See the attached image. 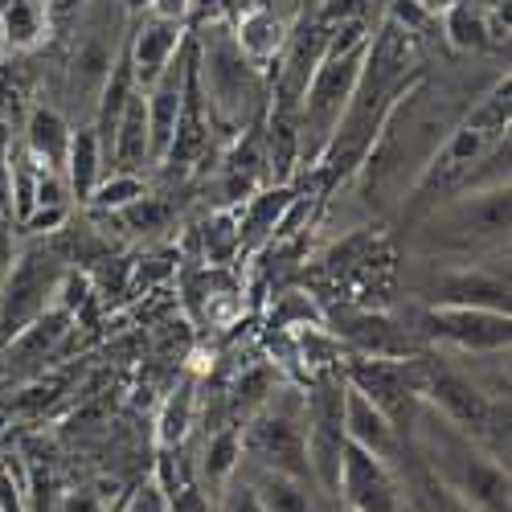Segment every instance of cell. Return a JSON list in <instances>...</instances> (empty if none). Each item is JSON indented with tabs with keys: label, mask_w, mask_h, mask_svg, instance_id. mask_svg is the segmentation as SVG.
Here are the masks:
<instances>
[{
	"label": "cell",
	"mask_w": 512,
	"mask_h": 512,
	"mask_svg": "<svg viewBox=\"0 0 512 512\" xmlns=\"http://www.w3.org/2000/svg\"><path fill=\"white\" fill-rule=\"evenodd\" d=\"M369 37L361 21H345L340 33H328V50L320 58V66L308 78V91L300 99V160L316 164L328 152L332 132L345 119V107L357 91L361 78V62L369 50Z\"/></svg>",
	"instance_id": "cell-1"
},
{
	"label": "cell",
	"mask_w": 512,
	"mask_h": 512,
	"mask_svg": "<svg viewBox=\"0 0 512 512\" xmlns=\"http://www.w3.org/2000/svg\"><path fill=\"white\" fill-rule=\"evenodd\" d=\"M127 25H132V17L123 13L119 0H87V5L74 13V37H70V58H66V95L78 103V111L95 115L103 82L127 46V33H123Z\"/></svg>",
	"instance_id": "cell-2"
},
{
	"label": "cell",
	"mask_w": 512,
	"mask_h": 512,
	"mask_svg": "<svg viewBox=\"0 0 512 512\" xmlns=\"http://www.w3.org/2000/svg\"><path fill=\"white\" fill-rule=\"evenodd\" d=\"M193 58H197V78L213 119L250 123L254 107L263 103V78H259V62H250L242 54L234 33L213 29V37L201 41V50H193Z\"/></svg>",
	"instance_id": "cell-3"
},
{
	"label": "cell",
	"mask_w": 512,
	"mask_h": 512,
	"mask_svg": "<svg viewBox=\"0 0 512 512\" xmlns=\"http://www.w3.org/2000/svg\"><path fill=\"white\" fill-rule=\"evenodd\" d=\"M62 279H66V259L54 246H25L9 263V271L0 275V349L46 308L58 304Z\"/></svg>",
	"instance_id": "cell-4"
},
{
	"label": "cell",
	"mask_w": 512,
	"mask_h": 512,
	"mask_svg": "<svg viewBox=\"0 0 512 512\" xmlns=\"http://www.w3.org/2000/svg\"><path fill=\"white\" fill-rule=\"evenodd\" d=\"M242 455L259 472H287L312 484L308 467V422L304 406L287 398H267L246 426H242Z\"/></svg>",
	"instance_id": "cell-5"
},
{
	"label": "cell",
	"mask_w": 512,
	"mask_h": 512,
	"mask_svg": "<svg viewBox=\"0 0 512 512\" xmlns=\"http://www.w3.org/2000/svg\"><path fill=\"white\" fill-rule=\"evenodd\" d=\"M410 381H414V398H426L431 410L451 422L455 431L463 435H476V439H504L500 426H496V410L500 402H492L480 386H472V377H463L447 365L435 361H410Z\"/></svg>",
	"instance_id": "cell-6"
},
{
	"label": "cell",
	"mask_w": 512,
	"mask_h": 512,
	"mask_svg": "<svg viewBox=\"0 0 512 512\" xmlns=\"http://www.w3.org/2000/svg\"><path fill=\"white\" fill-rule=\"evenodd\" d=\"M435 242L443 250H472V246H500L508 238V185L459 193L443 213H435Z\"/></svg>",
	"instance_id": "cell-7"
},
{
	"label": "cell",
	"mask_w": 512,
	"mask_h": 512,
	"mask_svg": "<svg viewBox=\"0 0 512 512\" xmlns=\"http://www.w3.org/2000/svg\"><path fill=\"white\" fill-rule=\"evenodd\" d=\"M308 422V467L312 480L336 492L340 451H345V377H324L312 402L304 406Z\"/></svg>",
	"instance_id": "cell-8"
},
{
	"label": "cell",
	"mask_w": 512,
	"mask_h": 512,
	"mask_svg": "<svg viewBox=\"0 0 512 512\" xmlns=\"http://www.w3.org/2000/svg\"><path fill=\"white\" fill-rule=\"evenodd\" d=\"M426 336L443 340V345L480 357V353H508V312H492V308H451V304H435L426 312Z\"/></svg>",
	"instance_id": "cell-9"
},
{
	"label": "cell",
	"mask_w": 512,
	"mask_h": 512,
	"mask_svg": "<svg viewBox=\"0 0 512 512\" xmlns=\"http://www.w3.org/2000/svg\"><path fill=\"white\" fill-rule=\"evenodd\" d=\"M336 492L345 496V504L353 512H402V496L390 476V463H381L377 455H369L353 443H345V451H340Z\"/></svg>",
	"instance_id": "cell-10"
},
{
	"label": "cell",
	"mask_w": 512,
	"mask_h": 512,
	"mask_svg": "<svg viewBox=\"0 0 512 512\" xmlns=\"http://www.w3.org/2000/svg\"><path fill=\"white\" fill-rule=\"evenodd\" d=\"M70 328H74V312L70 308H62V304L46 308L29 328H21L5 345V357H9L5 373L9 377H29L41 365H50L54 357H62V345H66Z\"/></svg>",
	"instance_id": "cell-11"
},
{
	"label": "cell",
	"mask_w": 512,
	"mask_h": 512,
	"mask_svg": "<svg viewBox=\"0 0 512 512\" xmlns=\"http://www.w3.org/2000/svg\"><path fill=\"white\" fill-rule=\"evenodd\" d=\"M431 304L451 308H492L508 312V271H484L480 263H455L443 267L431 283Z\"/></svg>",
	"instance_id": "cell-12"
},
{
	"label": "cell",
	"mask_w": 512,
	"mask_h": 512,
	"mask_svg": "<svg viewBox=\"0 0 512 512\" xmlns=\"http://www.w3.org/2000/svg\"><path fill=\"white\" fill-rule=\"evenodd\" d=\"M193 46H181V54L160 70V78L152 87H144V107H148V148H152V164L164 160L168 144L177 132V115H181V99H185V70H189Z\"/></svg>",
	"instance_id": "cell-13"
},
{
	"label": "cell",
	"mask_w": 512,
	"mask_h": 512,
	"mask_svg": "<svg viewBox=\"0 0 512 512\" xmlns=\"http://www.w3.org/2000/svg\"><path fill=\"white\" fill-rule=\"evenodd\" d=\"M345 381L386 418H398L414 398L410 361H394V357H357L345 365Z\"/></svg>",
	"instance_id": "cell-14"
},
{
	"label": "cell",
	"mask_w": 512,
	"mask_h": 512,
	"mask_svg": "<svg viewBox=\"0 0 512 512\" xmlns=\"http://www.w3.org/2000/svg\"><path fill=\"white\" fill-rule=\"evenodd\" d=\"M185 46V25L181 21H164V17H136L132 33H127V62H132V74H136V87H152L160 78V70L173 62Z\"/></svg>",
	"instance_id": "cell-15"
},
{
	"label": "cell",
	"mask_w": 512,
	"mask_h": 512,
	"mask_svg": "<svg viewBox=\"0 0 512 512\" xmlns=\"http://www.w3.org/2000/svg\"><path fill=\"white\" fill-rule=\"evenodd\" d=\"M345 443H353V447L377 455L381 463L398 459V447H402V443H398L394 418L381 414L365 394H357V390L349 386V381H345Z\"/></svg>",
	"instance_id": "cell-16"
},
{
	"label": "cell",
	"mask_w": 512,
	"mask_h": 512,
	"mask_svg": "<svg viewBox=\"0 0 512 512\" xmlns=\"http://www.w3.org/2000/svg\"><path fill=\"white\" fill-rule=\"evenodd\" d=\"M291 205H295V193L287 181H279L263 193H250L246 209L238 213V250H259L263 242H271L287 226Z\"/></svg>",
	"instance_id": "cell-17"
},
{
	"label": "cell",
	"mask_w": 512,
	"mask_h": 512,
	"mask_svg": "<svg viewBox=\"0 0 512 512\" xmlns=\"http://www.w3.org/2000/svg\"><path fill=\"white\" fill-rule=\"evenodd\" d=\"M70 132L74 127L66 123L62 111L54 107H33L29 111V123H25V152L41 164V168H50V173H62V164H66V152H70Z\"/></svg>",
	"instance_id": "cell-18"
},
{
	"label": "cell",
	"mask_w": 512,
	"mask_h": 512,
	"mask_svg": "<svg viewBox=\"0 0 512 512\" xmlns=\"http://www.w3.org/2000/svg\"><path fill=\"white\" fill-rule=\"evenodd\" d=\"M103 173H107V160H103L95 127H74L70 132V152H66V164H62L70 197L74 201H91V193H95Z\"/></svg>",
	"instance_id": "cell-19"
},
{
	"label": "cell",
	"mask_w": 512,
	"mask_h": 512,
	"mask_svg": "<svg viewBox=\"0 0 512 512\" xmlns=\"http://www.w3.org/2000/svg\"><path fill=\"white\" fill-rule=\"evenodd\" d=\"M238 472H242V422L222 426V431L205 443V455H201V476L209 488L205 496L222 500V492L234 484Z\"/></svg>",
	"instance_id": "cell-20"
},
{
	"label": "cell",
	"mask_w": 512,
	"mask_h": 512,
	"mask_svg": "<svg viewBox=\"0 0 512 512\" xmlns=\"http://www.w3.org/2000/svg\"><path fill=\"white\" fill-rule=\"evenodd\" d=\"M234 41L250 62H267V58L283 54V46H287V21L275 17V5H254L242 13Z\"/></svg>",
	"instance_id": "cell-21"
},
{
	"label": "cell",
	"mask_w": 512,
	"mask_h": 512,
	"mask_svg": "<svg viewBox=\"0 0 512 512\" xmlns=\"http://www.w3.org/2000/svg\"><path fill=\"white\" fill-rule=\"evenodd\" d=\"M50 9L46 0H5L0 13V33H5V50H29L46 37Z\"/></svg>",
	"instance_id": "cell-22"
},
{
	"label": "cell",
	"mask_w": 512,
	"mask_h": 512,
	"mask_svg": "<svg viewBox=\"0 0 512 512\" xmlns=\"http://www.w3.org/2000/svg\"><path fill=\"white\" fill-rule=\"evenodd\" d=\"M254 500L263 512H316L308 480L287 476V472H259V480L250 484Z\"/></svg>",
	"instance_id": "cell-23"
},
{
	"label": "cell",
	"mask_w": 512,
	"mask_h": 512,
	"mask_svg": "<svg viewBox=\"0 0 512 512\" xmlns=\"http://www.w3.org/2000/svg\"><path fill=\"white\" fill-rule=\"evenodd\" d=\"M193 410H197V394H193V381L185 377L181 386L168 394L164 410H160V426H156V439L160 447H181L189 426H193Z\"/></svg>",
	"instance_id": "cell-24"
},
{
	"label": "cell",
	"mask_w": 512,
	"mask_h": 512,
	"mask_svg": "<svg viewBox=\"0 0 512 512\" xmlns=\"http://www.w3.org/2000/svg\"><path fill=\"white\" fill-rule=\"evenodd\" d=\"M144 193L148 189H144L140 173H103L99 185H95V193H91V205L103 209V213H119L123 205H132Z\"/></svg>",
	"instance_id": "cell-25"
},
{
	"label": "cell",
	"mask_w": 512,
	"mask_h": 512,
	"mask_svg": "<svg viewBox=\"0 0 512 512\" xmlns=\"http://www.w3.org/2000/svg\"><path fill=\"white\" fill-rule=\"evenodd\" d=\"M205 246L213 254V263H226L230 254L238 250V213L234 209H222V213H213V218H209Z\"/></svg>",
	"instance_id": "cell-26"
},
{
	"label": "cell",
	"mask_w": 512,
	"mask_h": 512,
	"mask_svg": "<svg viewBox=\"0 0 512 512\" xmlns=\"http://www.w3.org/2000/svg\"><path fill=\"white\" fill-rule=\"evenodd\" d=\"M115 218H119L127 230H160V226L168 222V205L144 193V197H136L132 205H123Z\"/></svg>",
	"instance_id": "cell-27"
},
{
	"label": "cell",
	"mask_w": 512,
	"mask_h": 512,
	"mask_svg": "<svg viewBox=\"0 0 512 512\" xmlns=\"http://www.w3.org/2000/svg\"><path fill=\"white\" fill-rule=\"evenodd\" d=\"M123 512H168V492L156 480H148V484H140L132 492V500H127Z\"/></svg>",
	"instance_id": "cell-28"
},
{
	"label": "cell",
	"mask_w": 512,
	"mask_h": 512,
	"mask_svg": "<svg viewBox=\"0 0 512 512\" xmlns=\"http://www.w3.org/2000/svg\"><path fill=\"white\" fill-rule=\"evenodd\" d=\"M394 25H402L406 33H418L431 25V13L422 9V0H394Z\"/></svg>",
	"instance_id": "cell-29"
},
{
	"label": "cell",
	"mask_w": 512,
	"mask_h": 512,
	"mask_svg": "<svg viewBox=\"0 0 512 512\" xmlns=\"http://www.w3.org/2000/svg\"><path fill=\"white\" fill-rule=\"evenodd\" d=\"M218 512H263V508H259V500H254L250 484H230L218 500Z\"/></svg>",
	"instance_id": "cell-30"
},
{
	"label": "cell",
	"mask_w": 512,
	"mask_h": 512,
	"mask_svg": "<svg viewBox=\"0 0 512 512\" xmlns=\"http://www.w3.org/2000/svg\"><path fill=\"white\" fill-rule=\"evenodd\" d=\"M447 29H451V41L455 46H463V50H472V46H484V25H480V17H472V21H447Z\"/></svg>",
	"instance_id": "cell-31"
},
{
	"label": "cell",
	"mask_w": 512,
	"mask_h": 512,
	"mask_svg": "<svg viewBox=\"0 0 512 512\" xmlns=\"http://www.w3.org/2000/svg\"><path fill=\"white\" fill-rule=\"evenodd\" d=\"M58 512H103V496L91 492V488H82V492H66Z\"/></svg>",
	"instance_id": "cell-32"
},
{
	"label": "cell",
	"mask_w": 512,
	"mask_h": 512,
	"mask_svg": "<svg viewBox=\"0 0 512 512\" xmlns=\"http://www.w3.org/2000/svg\"><path fill=\"white\" fill-rule=\"evenodd\" d=\"M152 17H164V21H181L185 25V17L193 13V0H152V9H148Z\"/></svg>",
	"instance_id": "cell-33"
},
{
	"label": "cell",
	"mask_w": 512,
	"mask_h": 512,
	"mask_svg": "<svg viewBox=\"0 0 512 512\" xmlns=\"http://www.w3.org/2000/svg\"><path fill=\"white\" fill-rule=\"evenodd\" d=\"M87 0H46V9H50V17H74Z\"/></svg>",
	"instance_id": "cell-34"
},
{
	"label": "cell",
	"mask_w": 512,
	"mask_h": 512,
	"mask_svg": "<svg viewBox=\"0 0 512 512\" xmlns=\"http://www.w3.org/2000/svg\"><path fill=\"white\" fill-rule=\"evenodd\" d=\"M119 5H123V13H127V17L136 21V17H144V13L152 9V0H119Z\"/></svg>",
	"instance_id": "cell-35"
},
{
	"label": "cell",
	"mask_w": 512,
	"mask_h": 512,
	"mask_svg": "<svg viewBox=\"0 0 512 512\" xmlns=\"http://www.w3.org/2000/svg\"><path fill=\"white\" fill-rule=\"evenodd\" d=\"M254 5H275V0H254Z\"/></svg>",
	"instance_id": "cell-36"
},
{
	"label": "cell",
	"mask_w": 512,
	"mask_h": 512,
	"mask_svg": "<svg viewBox=\"0 0 512 512\" xmlns=\"http://www.w3.org/2000/svg\"><path fill=\"white\" fill-rule=\"evenodd\" d=\"M0 50H5V33H0Z\"/></svg>",
	"instance_id": "cell-37"
}]
</instances>
